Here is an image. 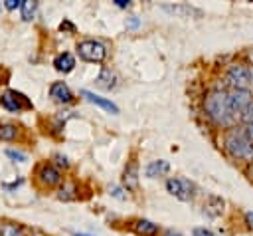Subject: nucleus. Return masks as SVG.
<instances>
[{
  "label": "nucleus",
  "mask_w": 253,
  "mask_h": 236,
  "mask_svg": "<svg viewBox=\"0 0 253 236\" xmlns=\"http://www.w3.org/2000/svg\"><path fill=\"white\" fill-rule=\"evenodd\" d=\"M204 109L206 115L217 125V127H229L233 123V113L227 105V93L221 89H213L206 95L204 99Z\"/></svg>",
  "instance_id": "obj_1"
},
{
  "label": "nucleus",
  "mask_w": 253,
  "mask_h": 236,
  "mask_svg": "<svg viewBox=\"0 0 253 236\" xmlns=\"http://www.w3.org/2000/svg\"><path fill=\"white\" fill-rule=\"evenodd\" d=\"M223 147H225V151H227L233 159L253 161V143L245 137L243 127H239V129H229V131L225 133Z\"/></svg>",
  "instance_id": "obj_2"
},
{
  "label": "nucleus",
  "mask_w": 253,
  "mask_h": 236,
  "mask_svg": "<svg viewBox=\"0 0 253 236\" xmlns=\"http://www.w3.org/2000/svg\"><path fill=\"white\" fill-rule=\"evenodd\" d=\"M77 54L85 61L101 63L107 58V48L97 40H83V42L77 44Z\"/></svg>",
  "instance_id": "obj_3"
},
{
  "label": "nucleus",
  "mask_w": 253,
  "mask_h": 236,
  "mask_svg": "<svg viewBox=\"0 0 253 236\" xmlns=\"http://www.w3.org/2000/svg\"><path fill=\"white\" fill-rule=\"evenodd\" d=\"M0 105H2L4 109L12 111V113H18V111H22V109H30V107H32V101H30L24 93H20V91H16V89H8V91H4V93L0 95Z\"/></svg>",
  "instance_id": "obj_4"
},
{
  "label": "nucleus",
  "mask_w": 253,
  "mask_h": 236,
  "mask_svg": "<svg viewBox=\"0 0 253 236\" xmlns=\"http://www.w3.org/2000/svg\"><path fill=\"white\" fill-rule=\"evenodd\" d=\"M166 190L172 196H176L178 200H184V202L194 198V184L190 180H186V178H174V177L168 178L166 180Z\"/></svg>",
  "instance_id": "obj_5"
},
{
  "label": "nucleus",
  "mask_w": 253,
  "mask_h": 236,
  "mask_svg": "<svg viewBox=\"0 0 253 236\" xmlns=\"http://www.w3.org/2000/svg\"><path fill=\"white\" fill-rule=\"evenodd\" d=\"M251 101H253V97H251V91L249 89H231L227 93V105H229L233 117L241 115Z\"/></svg>",
  "instance_id": "obj_6"
},
{
  "label": "nucleus",
  "mask_w": 253,
  "mask_h": 236,
  "mask_svg": "<svg viewBox=\"0 0 253 236\" xmlns=\"http://www.w3.org/2000/svg\"><path fill=\"white\" fill-rule=\"evenodd\" d=\"M227 81L233 89H247L249 87V67L243 63H233L227 69Z\"/></svg>",
  "instance_id": "obj_7"
},
{
  "label": "nucleus",
  "mask_w": 253,
  "mask_h": 236,
  "mask_svg": "<svg viewBox=\"0 0 253 236\" xmlns=\"http://www.w3.org/2000/svg\"><path fill=\"white\" fill-rule=\"evenodd\" d=\"M38 178H40V182H43L45 186H55V184L61 182V173H59L53 165L45 163V165H42V167L38 169Z\"/></svg>",
  "instance_id": "obj_8"
},
{
  "label": "nucleus",
  "mask_w": 253,
  "mask_h": 236,
  "mask_svg": "<svg viewBox=\"0 0 253 236\" xmlns=\"http://www.w3.org/2000/svg\"><path fill=\"white\" fill-rule=\"evenodd\" d=\"M81 95H83L89 103H93V105H97V107H101V109H105V111H109V113H113V115L119 113V107H117L111 99H105V97H101V95H95V93L89 91V89H81Z\"/></svg>",
  "instance_id": "obj_9"
},
{
  "label": "nucleus",
  "mask_w": 253,
  "mask_h": 236,
  "mask_svg": "<svg viewBox=\"0 0 253 236\" xmlns=\"http://www.w3.org/2000/svg\"><path fill=\"white\" fill-rule=\"evenodd\" d=\"M49 97H51L53 101H57V103H71V101H73V93H71V89H69L63 81L51 83V87H49Z\"/></svg>",
  "instance_id": "obj_10"
},
{
  "label": "nucleus",
  "mask_w": 253,
  "mask_h": 236,
  "mask_svg": "<svg viewBox=\"0 0 253 236\" xmlns=\"http://www.w3.org/2000/svg\"><path fill=\"white\" fill-rule=\"evenodd\" d=\"M123 184L126 186V190H136L138 188V165H136V161H130L125 167Z\"/></svg>",
  "instance_id": "obj_11"
},
{
  "label": "nucleus",
  "mask_w": 253,
  "mask_h": 236,
  "mask_svg": "<svg viewBox=\"0 0 253 236\" xmlns=\"http://www.w3.org/2000/svg\"><path fill=\"white\" fill-rule=\"evenodd\" d=\"M53 67L61 73H69L73 67H75V58L69 54V52H63V54H57L53 58Z\"/></svg>",
  "instance_id": "obj_12"
},
{
  "label": "nucleus",
  "mask_w": 253,
  "mask_h": 236,
  "mask_svg": "<svg viewBox=\"0 0 253 236\" xmlns=\"http://www.w3.org/2000/svg\"><path fill=\"white\" fill-rule=\"evenodd\" d=\"M117 81H119L117 73L111 71L109 67H103L101 73H99V77H97V85H99L101 89H109V91L117 87Z\"/></svg>",
  "instance_id": "obj_13"
},
{
  "label": "nucleus",
  "mask_w": 253,
  "mask_h": 236,
  "mask_svg": "<svg viewBox=\"0 0 253 236\" xmlns=\"http://www.w3.org/2000/svg\"><path fill=\"white\" fill-rule=\"evenodd\" d=\"M223 212V198H219V196H208V200L204 202V214H208V216H219Z\"/></svg>",
  "instance_id": "obj_14"
},
{
  "label": "nucleus",
  "mask_w": 253,
  "mask_h": 236,
  "mask_svg": "<svg viewBox=\"0 0 253 236\" xmlns=\"http://www.w3.org/2000/svg\"><path fill=\"white\" fill-rule=\"evenodd\" d=\"M162 8H164L166 12H170V14L182 16V18H188L190 14H196V16H200V14H202L198 8H194V6H190V4H174V6H170V4H164Z\"/></svg>",
  "instance_id": "obj_15"
},
{
  "label": "nucleus",
  "mask_w": 253,
  "mask_h": 236,
  "mask_svg": "<svg viewBox=\"0 0 253 236\" xmlns=\"http://www.w3.org/2000/svg\"><path fill=\"white\" fill-rule=\"evenodd\" d=\"M132 228L138 236H158V224H154L150 220H144V218L136 220Z\"/></svg>",
  "instance_id": "obj_16"
},
{
  "label": "nucleus",
  "mask_w": 253,
  "mask_h": 236,
  "mask_svg": "<svg viewBox=\"0 0 253 236\" xmlns=\"http://www.w3.org/2000/svg\"><path fill=\"white\" fill-rule=\"evenodd\" d=\"M170 171V165H168V161H152V163H148V167H146V177L148 178H156V177H162V175H166Z\"/></svg>",
  "instance_id": "obj_17"
},
{
  "label": "nucleus",
  "mask_w": 253,
  "mask_h": 236,
  "mask_svg": "<svg viewBox=\"0 0 253 236\" xmlns=\"http://www.w3.org/2000/svg\"><path fill=\"white\" fill-rule=\"evenodd\" d=\"M36 10H38V2H34V0H24V2H22V8H20V12H22V20L30 22V20L34 18Z\"/></svg>",
  "instance_id": "obj_18"
},
{
  "label": "nucleus",
  "mask_w": 253,
  "mask_h": 236,
  "mask_svg": "<svg viewBox=\"0 0 253 236\" xmlns=\"http://www.w3.org/2000/svg\"><path fill=\"white\" fill-rule=\"evenodd\" d=\"M16 135H18L16 125H12V123H2L0 125V139L2 141H12V139H16Z\"/></svg>",
  "instance_id": "obj_19"
},
{
  "label": "nucleus",
  "mask_w": 253,
  "mask_h": 236,
  "mask_svg": "<svg viewBox=\"0 0 253 236\" xmlns=\"http://www.w3.org/2000/svg\"><path fill=\"white\" fill-rule=\"evenodd\" d=\"M0 236H24V234H22V228L18 224L4 222V224H0Z\"/></svg>",
  "instance_id": "obj_20"
},
{
  "label": "nucleus",
  "mask_w": 253,
  "mask_h": 236,
  "mask_svg": "<svg viewBox=\"0 0 253 236\" xmlns=\"http://www.w3.org/2000/svg\"><path fill=\"white\" fill-rule=\"evenodd\" d=\"M6 155H8L12 161H16V163H26V161H28V157H26L22 151H16V149H6Z\"/></svg>",
  "instance_id": "obj_21"
},
{
  "label": "nucleus",
  "mask_w": 253,
  "mask_h": 236,
  "mask_svg": "<svg viewBox=\"0 0 253 236\" xmlns=\"http://www.w3.org/2000/svg\"><path fill=\"white\" fill-rule=\"evenodd\" d=\"M71 190H73V186H71V184H63V186L59 188V194H57V198H59V200H71V198H73Z\"/></svg>",
  "instance_id": "obj_22"
},
{
  "label": "nucleus",
  "mask_w": 253,
  "mask_h": 236,
  "mask_svg": "<svg viewBox=\"0 0 253 236\" xmlns=\"http://www.w3.org/2000/svg\"><path fill=\"white\" fill-rule=\"evenodd\" d=\"M239 117H241V121H243L245 125L253 123V101H251V103H249V105L245 107V111H243V113H241Z\"/></svg>",
  "instance_id": "obj_23"
},
{
  "label": "nucleus",
  "mask_w": 253,
  "mask_h": 236,
  "mask_svg": "<svg viewBox=\"0 0 253 236\" xmlns=\"http://www.w3.org/2000/svg\"><path fill=\"white\" fill-rule=\"evenodd\" d=\"M22 2L24 0H6L4 2V8L6 10H16V8H22Z\"/></svg>",
  "instance_id": "obj_24"
},
{
  "label": "nucleus",
  "mask_w": 253,
  "mask_h": 236,
  "mask_svg": "<svg viewBox=\"0 0 253 236\" xmlns=\"http://www.w3.org/2000/svg\"><path fill=\"white\" fill-rule=\"evenodd\" d=\"M59 30H61V32H71V34H73V32H75V26H73L69 20H63V22L59 24Z\"/></svg>",
  "instance_id": "obj_25"
},
{
  "label": "nucleus",
  "mask_w": 253,
  "mask_h": 236,
  "mask_svg": "<svg viewBox=\"0 0 253 236\" xmlns=\"http://www.w3.org/2000/svg\"><path fill=\"white\" fill-rule=\"evenodd\" d=\"M192 234H194V236H215L213 232H210V230H206V228H194Z\"/></svg>",
  "instance_id": "obj_26"
},
{
  "label": "nucleus",
  "mask_w": 253,
  "mask_h": 236,
  "mask_svg": "<svg viewBox=\"0 0 253 236\" xmlns=\"http://www.w3.org/2000/svg\"><path fill=\"white\" fill-rule=\"evenodd\" d=\"M243 133H245V137L253 143V123H249V125H243Z\"/></svg>",
  "instance_id": "obj_27"
},
{
  "label": "nucleus",
  "mask_w": 253,
  "mask_h": 236,
  "mask_svg": "<svg viewBox=\"0 0 253 236\" xmlns=\"http://www.w3.org/2000/svg\"><path fill=\"white\" fill-rule=\"evenodd\" d=\"M53 159H55V163H57L59 167H67V165H69V163H67V157H63V155H55Z\"/></svg>",
  "instance_id": "obj_28"
},
{
  "label": "nucleus",
  "mask_w": 253,
  "mask_h": 236,
  "mask_svg": "<svg viewBox=\"0 0 253 236\" xmlns=\"http://www.w3.org/2000/svg\"><path fill=\"white\" fill-rule=\"evenodd\" d=\"M245 224H247L249 228H253V210H247V212H245Z\"/></svg>",
  "instance_id": "obj_29"
},
{
  "label": "nucleus",
  "mask_w": 253,
  "mask_h": 236,
  "mask_svg": "<svg viewBox=\"0 0 253 236\" xmlns=\"http://www.w3.org/2000/svg\"><path fill=\"white\" fill-rule=\"evenodd\" d=\"M111 194H113L115 198H125V194H123V190H121L119 186H113V188H111Z\"/></svg>",
  "instance_id": "obj_30"
},
{
  "label": "nucleus",
  "mask_w": 253,
  "mask_h": 236,
  "mask_svg": "<svg viewBox=\"0 0 253 236\" xmlns=\"http://www.w3.org/2000/svg\"><path fill=\"white\" fill-rule=\"evenodd\" d=\"M115 6H119V8H126V6H130V2H128V0H115Z\"/></svg>",
  "instance_id": "obj_31"
},
{
  "label": "nucleus",
  "mask_w": 253,
  "mask_h": 236,
  "mask_svg": "<svg viewBox=\"0 0 253 236\" xmlns=\"http://www.w3.org/2000/svg\"><path fill=\"white\" fill-rule=\"evenodd\" d=\"M128 26H130V28L138 26V20H136V16H132V18H130V24H128Z\"/></svg>",
  "instance_id": "obj_32"
},
{
  "label": "nucleus",
  "mask_w": 253,
  "mask_h": 236,
  "mask_svg": "<svg viewBox=\"0 0 253 236\" xmlns=\"http://www.w3.org/2000/svg\"><path fill=\"white\" fill-rule=\"evenodd\" d=\"M249 85H253V65L249 67Z\"/></svg>",
  "instance_id": "obj_33"
},
{
  "label": "nucleus",
  "mask_w": 253,
  "mask_h": 236,
  "mask_svg": "<svg viewBox=\"0 0 253 236\" xmlns=\"http://www.w3.org/2000/svg\"><path fill=\"white\" fill-rule=\"evenodd\" d=\"M75 236H89V234H79V232H77V234H75Z\"/></svg>",
  "instance_id": "obj_34"
},
{
  "label": "nucleus",
  "mask_w": 253,
  "mask_h": 236,
  "mask_svg": "<svg viewBox=\"0 0 253 236\" xmlns=\"http://www.w3.org/2000/svg\"><path fill=\"white\" fill-rule=\"evenodd\" d=\"M168 236H180V234H172V232H170V234H168Z\"/></svg>",
  "instance_id": "obj_35"
},
{
  "label": "nucleus",
  "mask_w": 253,
  "mask_h": 236,
  "mask_svg": "<svg viewBox=\"0 0 253 236\" xmlns=\"http://www.w3.org/2000/svg\"><path fill=\"white\" fill-rule=\"evenodd\" d=\"M0 12H2V4H0Z\"/></svg>",
  "instance_id": "obj_36"
}]
</instances>
